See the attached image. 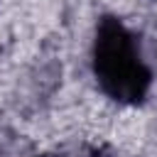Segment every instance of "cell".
I'll return each mask as SVG.
<instances>
[{"mask_svg":"<svg viewBox=\"0 0 157 157\" xmlns=\"http://www.w3.org/2000/svg\"><path fill=\"white\" fill-rule=\"evenodd\" d=\"M93 74L103 93L120 103H140L152 86V71L140 54L135 34L118 17H101L96 27Z\"/></svg>","mask_w":157,"mask_h":157,"instance_id":"obj_1","label":"cell"}]
</instances>
